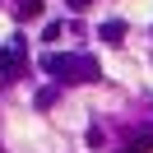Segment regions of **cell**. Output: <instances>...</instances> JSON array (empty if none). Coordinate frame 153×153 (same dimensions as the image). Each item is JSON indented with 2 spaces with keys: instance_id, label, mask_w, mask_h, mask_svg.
Instances as JSON below:
<instances>
[{
  "instance_id": "7",
  "label": "cell",
  "mask_w": 153,
  "mask_h": 153,
  "mask_svg": "<svg viewBox=\"0 0 153 153\" xmlns=\"http://www.w3.org/2000/svg\"><path fill=\"white\" fill-rule=\"evenodd\" d=\"M70 10H74V14H84V10H88V0H70Z\"/></svg>"
},
{
  "instance_id": "2",
  "label": "cell",
  "mask_w": 153,
  "mask_h": 153,
  "mask_svg": "<svg viewBox=\"0 0 153 153\" xmlns=\"http://www.w3.org/2000/svg\"><path fill=\"white\" fill-rule=\"evenodd\" d=\"M14 79H19V65H14V56H10V51L0 47V88H5V84H14Z\"/></svg>"
},
{
  "instance_id": "6",
  "label": "cell",
  "mask_w": 153,
  "mask_h": 153,
  "mask_svg": "<svg viewBox=\"0 0 153 153\" xmlns=\"http://www.w3.org/2000/svg\"><path fill=\"white\" fill-rule=\"evenodd\" d=\"M60 102V88H42L37 93V107H56Z\"/></svg>"
},
{
  "instance_id": "5",
  "label": "cell",
  "mask_w": 153,
  "mask_h": 153,
  "mask_svg": "<svg viewBox=\"0 0 153 153\" xmlns=\"http://www.w3.org/2000/svg\"><path fill=\"white\" fill-rule=\"evenodd\" d=\"M42 14V0H19V19H37Z\"/></svg>"
},
{
  "instance_id": "4",
  "label": "cell",
  "mask_w": 153,
  "mask_h": 153,
  "mask_svg": "<svg viewBox=\"0 0 153 153\" xmlns=\"http://www.w3.org/2000/svg\"><path fill=\"white\" fill-rule=\"evenodd\" d=\"M97 37H102V42H121V37H125V23H121V19H107L102 28H97Z\"/></svg>"
},
{
  "instance_id": "3",
  "label": "cell",
  "mask_w": 153,
  "mask_h": 153,
  "mask_svg": "<svg viewBox=\"0 0 153 153\" xmlns=\"http://www.w3.org/2000/svg\"><path fill=\"white\" fill-rule=\"evenodd\" d=\"M125 153H153V130H134L130 134V149Z\"/></svg>"
},
{
  "instance_id": "1",
  "label": "cell",
  "mask_w": 153,
  "mask_h": 153,
  "mask_svg": "<svg viewBox=\"0 0 153 153\" xmlns=\"http://www.w3.org/2000/svg\"><path fill=\"white\" fill-rule=\"evenodd\" d=\"M42 70L51 79H60V84H93V79H102L93 56H60V51H51V56H42Z\"/></svg>"
}]
</instances>
